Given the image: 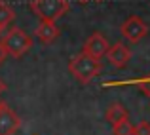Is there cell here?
I'll list each match as a JSON object with an SVG mask.
<instances>
[{"label": "cell", "mask_w": 150, "mask_h": 135, "mask_svg": "<svg viewBox=\"0 0 150 135\" xmlns=\"http://www.w3.org/2000/svg\"><path fill=\"white\" fill-rule=\"evenodd\" d=\"M69 72L82 84H89L97 74L101 72V63L99 59L91 57V55L80 51L78 55L70 57L69 61Z\"/></svg>", "instance_id": "obj_1"}, {"label": "cell", "mask_w": 150, "mask_h": 135, "mask_svg": "<svg viewBox=\"0 0 150 135\" xmlns=\"http://www.w3.org/2000/svg\"><path fill=\"white\" fill-rule=\"evenodd\" d=\"M30 10L40 21H55L70 10L69 0H30Z\"/></svg>", "instance_id": "obj_2"}, {"label": "cell", "mask_w": 150, "mask_h": 135, "mask_svg": "<svg viewBox=\"0 0 150 135\" xmlns=\"http://www.w3.org/2000/svg\"><path fill=\"white\" fill-rule=\"evenodd\" d=\"M0 42H2L4 48H6L8 55H11V57H15V59L23 57V55L33 48V36L27 34L25 31L19 29V27L10 29L6 34H4V38Z\"/></svg>", "instance_id": "obj_3"}, {"label": "cell", "mask_w": 150, "mask_h": 135, "mask_svg": "<svg viewBox=\"0 0 150 135\" xmlns=\"http://www.w3.org/2000/svg\"><path fill=\"white\" fill-rule=\"evenodd\" d=\"M120 33L127 42L137 44V42H141L148 34V25L139 17V15H129V17L122 23Z\"/></svg>", "instance_id": "obj_4"}, {"label": "cell", "mask_w": 150, "mask_h": 135, "mask_svg": "<svg viewBox=\"0 0 150 135\" xmlns=\"http://www.w3.org/2000/svg\"><path fill=\"white\" fill-rule=\"evenodd\" d=\"M21 128V118L8 103L0 101V135H15Z\"/></svg>", "instance_id": "obj_5"}, {"label": "cell", "mask_w": 150, "mask_h": 135, "mask_svg": "<svg viewBox=\"0 0 150 135\" xmlns=\"http://www.w3.org/2000/svg\"><path fill=\"white\" fill-rule=\"evenodd\" d=\"M105 57L108 59V63L114 69H124L129 63V59H131V51H129V48L125 46L124 42H116V44L108 46Z\"/></svg>", "instance_id": "obj_6"}, {"label": "cell", "mask_w": 150, "mask_h": 135, "mask_svg": "<svg viewBox=\"0 0 150 135\" xmlns=\"http://www.w3.org/2000/svg\"><path fill=\"white\" fill-rule=\"evenodd\" d=\"M108 40H106V36H103L101 33H93L91 36L88 38V40L84 42V53L91 55V57L95 59H101L106 55V50H108Z\"/></svg>", "instance_id": "obj_7"}, {"label": "cell", "mask_w": 150, "mask_h": 135, "mask_svg": "<svg viewBox=\"0 0 150 135\" xmlns=\"http://www.w3.org/2000/svg\"><path fill=\"white\" fill-rule=\"evenodd\" d=\"M59 33H61V31H59V27H57L55 21H40L38 27H36V31H34V36H36L42 44H51V42L59 36Z\"/></svg>", "instance_id": "obj_8"}, {"label": "cell", "mask_w": 150, "mask_h": 135, "mask_svg": "<svg viewBox=\"0 0 150 135\" xmlns=\"http://www.w3.org/2000/svg\"><path fill=\"white\" fill-rule=\"evenodd\" d=\"M105 118H106V122H110V126H112V124H116V122L124 120V118H129V112L122 103H112V105L106 109Z\"/></svg>", "instance_id": "obj_9"}, {"label": "cell", "mask_w": 150, "mask_h": 135, "mask_svg": "<svg viewBox=\"0 0 150 135\" xmlns=\"http://www.w3.org/2000/svg\"><path fill=\"white\" fill-rule=\"evenodd\" d=\"M13 19H15L13 8L8 6L6 2H2V0H0V27H2V29H6V27L13 21Z\"/></svg>", "instance_id": "obj_10"}, {"label": "cell", "mask_w": 150, "mask_h": 135, "mask_svg": "<svg viewBox=\"0 0 150 135\" xmlns=\"http://www.w3.org/2000/svg\"><path fill=\"white\" fill-rule=\"evenodd\" d=\"M112 135H133V124L129 122V118L112 124Z\"/></svg>", "instance_id": "obj_11"}, {"label": "cell", "mask_w": 150, "mask_h": 135, "mask_svg": "<svg viewBox=\"0 0 150 135\" xmlns=\"http://www.w3.org/2000/svg\"><path fill=\"white\" fill-rule=\"evenodd\" d=\"M133 84L137 86L141 91H143V95H146L150 97V76H144V78H139V80H133Z\"/></svg>", "instance_id": "obj_12"}, {"label": "cell", "mask_w": 150, "mask_h": 135, "mask_svg": "<svg viewBox=\"0 0 150 135\" xmlns=\"http://www.w3.org/2000/svg\"><path fill=\"white\" fill-rule=\"evenodd\" d=\"M133 135H150V122L141 120L137 126H133Z\"/></svg>", "instance_id": "obj_13"}, {"label": "cell", "mask_w": 150, "mask_h": 135, "mask_svg": "<svg viewBox=\"0 0 150 135\" xmlns=\"http://www.w3.org/2000/svg\"><path fill=\"white\" fill-rule=\"evenodd\" d=\"M8 57V51H6V48L2 46V42H0V65L4 63V59Z\"/></svg>", "instance_id": "obj_14"}, {"label": "cell", "mask_w": 150, "mask_h": 135, "mask_svg": "<svg viewBox=\"0 0 150 135\" xmlns=\"http://www.w3.org/2000/svg\"><path fill=\"white\" fill-rule=\"evenodd\" d=\"M4 91H6V84H4V82H2V80H0V95H2V93H4Z\"/></svg>", "instance_id": "obj_15"}, {"label": "cell", "mask_w": 150, "mask_h": 135, "mask_svg": "<svg viewBox=\"0 0 150 135\" xmlns=\"http://www.w3.org/2000/svg\"><path fill=\"white\" fill-rule=\"evenodd\" d=\"M78 2H82V4H86V2H89V0H78Z\"/></svg>", "instance_id": "obj_16"}, {"label": "cell", "mask_w": 150, "mask_h": 135, "mask_svg": "<svg viewBox=\"0 0 150 135\" xmlns=\"http://www.w3.org/2000/svg\"><path fill=\"white\" fill-rule=\"evenodd\" d=\"M2 31H4V29H2V27H0V34H2Z\"/></svg>", "instance_id": "obj_17"}, {"label": "cell", "mask_w": 150, "mask_h": 135, "mask_svg": "<svg viewBox=\"0 0 150 135\" xmlns=\"http://www.w3.org/2000/svg\"><path fill=\"white\" fill-rule=\"evenodd\" d=\"M95 2H103V0H95Z\"/></svg>", "instance_id": "obj_18"}, {"label": "cell", "mask_w": 150, "mask_h": 135, "mask_svg": "<svg viewBox=\"0 0 150 135\" xmlns=\"http://www.w3.org/2000/svg\"><path fill=\"white\" fill-rule=\"evenodd\" d=\"M34 135H36V133H34Z\"/></svg>", "instance_id": "obj_19"}]
</instances>
